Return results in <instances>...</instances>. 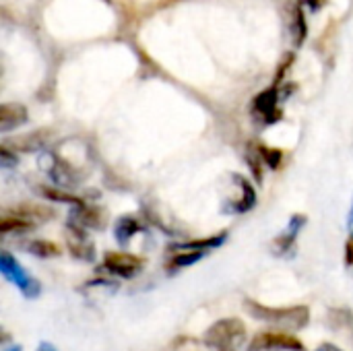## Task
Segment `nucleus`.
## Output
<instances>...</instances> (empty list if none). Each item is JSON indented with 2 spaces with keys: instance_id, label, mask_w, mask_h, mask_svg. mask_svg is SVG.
<instances>
[{
  "instance_id": "2eb2a0df",
  "label": "nucleus",
  "mask_w": 353,
  "mask_h": 351,
  "mask_svg": "<svg viewBox=\"0 0 353 351\" xmlns=\"http://www.w3.org/2000/svg\"><path fill=\"white\" fill-rule=\"evenodd\" d=\"M304 37H306V21H304L302 10L296 8V12H294V39L300 46L304 41Z\"/></svg>"
},
{
  "instance_id": "a211bd4d",
  "label": "nucleus",
  "mask_w": 353,
  "mask_h": 351,
  "mask_svg": "<svg viewBox=\"0 0 353 351\" xmlns=\"http://www.w3.org/2000/svg\"><path fill=\"white\" fill-rule=\"evenodd\" d=\"M316 351H339V348H335V345H329V343H325V345H321Z\"/></svg>"
},
{
  "instance_id": "423d86ee",
  "label": "nucleus",
  "mask_w": 353,
  "mask_h": 351,
  "mask_svg": "<svg viewBox=\"0 0 353 351\" xmlns=\"http://www.w3.org/2000/svg\"><path fill=\"white\" fill-rule=\"evenodd\" d=\"M277 101H279V95H277V87L273 89H267L263 93L256 95L254 99V110L256 114H261L267 122H275L281 118V112L277 108Z\"/></svg>"
},
{
  "instance_id": "0eeeda50",
  "label": "nucleus",
  "mask_w": 353,
  "mask_h": 351,
  "mask_svg": "<svg viewBox=\"0 0 353 351\" xmlns=\"http://www.w3.org/2000/svg\"><path fill=\"white\" fill-rule=\"evenodd\" d=\"M27 122V110L21 103H2L0 108V130H12Z\"/></svg>"
},
{
  "instance_id": "9d476101",
  "label": "nucleus",
  "mask_w": 353,
  "mask_h": 351,
  "mask_svg": "<svg viewBox=\"0 0 353 351\" xmlns=\"http://www.w3.org/2000/svg\"><path fill=\"white\" fill-rule=\"evenodd\" d=\"M27 252L35 254V257H41V259H50V257H58L62 250L58 244L50 242V240H33V242H27L25 244Z\"/></svg>"
},
{
  "instance_id": "f257e3e1",
  "label": "nucleus",
  "mask_w": 353,
  "mask_h": 351,
  "mask_svg": "<svg viewBox=\"0 0 353 351\" xmlns=\"http://www.w3.org/2000/svg\"><path fill=\"white\" fill-rule=\"evenodd\" d=\"M244 310L254 319V321H265L275 327H285V329H304L310 321V310L306 306H285V308H275V306H265L256 300H246Z\"/></svg>"
},
{
  "instance_id": "ddd939ff",
  "label": "nucleus",
  "mask_w": 353,
  "mask_h": 351,
  "mask_svg": "<svg viewBox=\"0 0 353 351\" xmlns=\"http://www.w3.org/2000/svg\"><path fill=\"white\" fill-rule=\"evenodd\" d=\"M261 149V155L265 159V163L271 168V170H277L281 159H283V151L281 149H273V147H267V145H259Z\"/></svg>"
},
{
  "instance_id": "dca6fc26",
  "label": "nucleus",
  "mask_w": 353,
  "mask_h": 351,
  "mask_svg": "<svg viewBox=\"0 0 353 351\" xmlns=\"http://www.w3.org/2000/svg\"><path fill=\"white\" fill-rule=\"evenodd\" d=\"M345 265L353 267V236H350L345 242Z\"/></svg>"
},
{
  "instance_id": "7ed1b4c3",
  "label": "nucleus",
  "mask_w": 353,
  "mask_h": 351,
  "mask_svg": "<svg viewBox=\"0 0 353 351\" xmlns=\"http://www.w3.org/2000/svg\"><path fill=\"white\" fill-rule=\"evenodd\" d=\"M248 351H306L304 343L285 331H261L252 337Z\"/></svg>"
},
{
  "instance_id": "4468645a",
  "label": "nucleus",
  "mask_w": 353,
  "mask_h": 351,
  "mask_svg": "<svg viewBox=\"0 0 353 351\" xmlns=\"http://www.w3.org/2000/svg\"><path fill=\"white\" fill-rule=\"evenodd\" d=\"M41 192H43V197H46V199H50V201H58V203H72V205H77V207H85V203H83L81 199L72 197V194H64V192H58V190H52V188H43Z\"/></svg>"
},
{
  "instance_id": "39448f33",
  "label": "nucleus",
  "mask_w": 353,
  "mask_h": 351,
  "mask_svg": "<svg viewBox=\"0 0 353 351\" xmlns=\"http://www.w3.org/2000/svg\"><path fill=\"white\" fill-rule=\"evenodd\" d=\"M141 267H143V259H139L137 254L105 252L103 257V269L118 277H132L141 271Z\"/></svg>"
},
{
  "instance_id": "1a4fd4ad",
  "label": "nucleus",
  "mask_w": 353,
  "mask_h": 351,
  "mask_svg": "<svg viewBox=\"0 0 353 351\" xmlns=\"http://www.w3.org/2000/svg\"><path fill=\"white\" fill-rule=\"evenodd\" d=\"M304 223H306V217H304V215H294V219H292L288 232H285L283 236H279L277 242H275L277 252H285V250H290V248L294 246V242H296V238H298V232H300V228H302Z\"/></svg>"
},
{
  "instance_id": "f03ea898",
  "label": "nucleus",
  "mask_w": 353,
  "mask_h": 351,
  "mask_svg": "<svg viewBox=\"0 0 353 351\" xmlns=\"http://www.w3.org/2000/svg\"><path fill=\"white\" fill-rule=\"evenodd\" d=\"M246 339V327L240 319H223L211 325L205 333L207 345L219 351L238 350Z\"/></svg>"
},
{
  "instance_id": "f8f14e48",
  "label": "nucleus",
  "mask_w": 353,
  "mask_h": 351,
  "mask_svg": "<svg viewBox=\"0 0 353 351\" xmlns=\"http://www.w3.org/2000/svg\"><path fill=\"white\" fill-rule=\"evenodd\" d=\"M137 230H139V225H137V221H134L132 217H122V219L118 221V225H116V238H118L122 244H126V242L134 236Z\"/></svg>"
},
{
  "instance_id": "9b49d317",
  "label": "nucleus",
  "mask_w": 353,
  "mask_h": 351,
  "mask_svg": "<svg viewBox=\"0 0 353 351\" xmlns=\"http://www.w3.org/2000/svg\"><path fill=\"white\" fill-rule=\"evenodd\" d=\"M236 178H238L240 188H242V197H240V201H238L236 211H238V213H244V211H248V209H252V207H254L256 194H254V188L246 182V178H242V176H238V174H236Z\"/></svg>"
},
{
  "instance_id": "6e6552de",
  "label": "nucleus",
  "mask_w": 353,
  "mask_h": 351,
  "mask_svg": "<svg viewBox=\"0 0 353 351\" xmlns=\"http://www.w3.org/2000/svg\"><path fill=\"white\" fill-rule=\"evenodd\" d=\"M43 143H46V134H43V130H37V132H29V134L10 139V141H6L4 145H6V147H8V145L14 147V151H35V149H39Z\"/></svg>"
},
{
  "instance_id": "f3484780",
  "label": "nucleus",
  "mask_w": 353,
  "mask_h": 351,
  "mask_svg": "<svg viewBox=\"0 0 353 351\" xmlns=\"http://www.w3.org/2000/svg\"><path fill=\"white\" fill-rule=\"evenodd\" d=\"M304 2H306V4H308V6H310L312 10H319V8H321V6L325 4V0H304Z\"/></svg>"
},
{
  "instance_id": "20e7f679",
  "label": "nucleus",
  "mask_w": 353,
  "mask_h": 351,
  "mask_svg": "<svg viewBox=\"0 0 353 351\" xmlns=\"http://www.w3.org/2000/svg\"><path fill=\"white\" fill-rule=\"evenodd\" d=\"M0 271H2V275L8 277L14 285H19V288L23 290L25 296H29V298L37 296V292H39L37 281L31 279V277L21 269V265H19L8 252H2V257H0Z\"/></svg>"
}]
</instances>
